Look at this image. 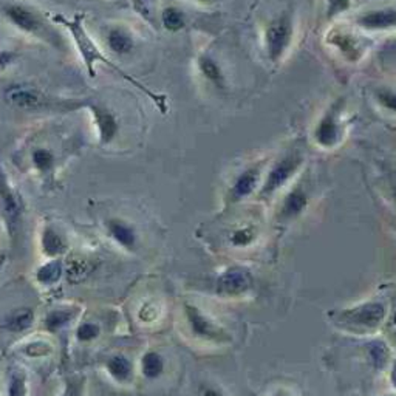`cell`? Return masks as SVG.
Wrapping results in <instances>:
<instances>
[{
	"label": "cell",
	"instance_id": "f546056e",
	"mask_svg": "<svg viewBox=\"0 0 396 396\" xmlns=\"http://www.w3.org/2000/svg\"><path fill=\"white\" fill-rule=\"evenodd\" d=\"M254 240H256V231L251 226L239 227V230H235L231 234V243L237 248L249 246Z\"/></svg>",
	"mask_w": 396,
	"mask_h": 396
},
{
	"label": "cell",
	"instance_id": "cb8c5ba5",
	"mask_svg": "<svg viewBox=\"0 0 396 396\" xmlns=\"http://www.w3.org/2000/svg\"><path fill=\"white\" fill-rule=\"evenodd\" d=\"M32 163L34 166V169L45 177V175H50L53 173V171H55L56 158L50 149L36 147L32 152Z\"/></svg>",
	"mask_w": 396,
	"mask_h": 396
},
{
	"label": "cell",
	"instance_id": "8992f818",
	"mask_svg": "<svg viewBox=\"0 0 396 396\" xmlns=\"http://www.w3.org/2000/svg\"><path fill=\"white\" fill-rule=\"evenodd\" d=\"M385 305L381 302H367L359 307L350 308L339 316V322L345 324L352 329L359 330H375L385 317Z\"/></svg>",
	"mask_w": 396,
	"mask_h": 396
},
{
	"label": "cell",
	"instance_id": "4dcf8cb0",
	"mask_svg": "<svg viewBox=\"0 0 396 396\" xmlns=\"http://www.w3.org/2000/svg\"><path fill=\"white\" fill-rule=\"evenodd\" d=\"M376 99L383 107L396 113V91L379 90L376 91Z\"/></svg>",
	"mask_w": 396,
	"mask_h": 396
},
{
	"label": "cell",
	"instance_id": "ac0fdd59",
	"mask_svg": "<svg viewBox=\"0 0 396 396\" xmlns=\"http://www.w3.org/2000/svg\"><path fill=\"white\" fill-rule=\"evenodd\" d=\"M78 308H55L50 310L44 317V329L50 333H58L73 322L78 316Z\"/></svg>",
	"mask_w": 396,
	"mask_h": 396
},
{
	"label": "cell",
	"instance_id": "7a4b0ae2",
	"mask_svg": "<svg viewBox=\"0 0 396 396\" xmlns=\"http://www.w3.org/2000/svg\"><path fill=\"white\" fill-rule=\"evenodd\" d=\"M183 311H185L187 326L194 338L204 342H214V344H225L231 341L230 333L209 315L203 313V310L198 308L195 303L186 302L183 305Z\"/></svg>",
	"mask_w": 396,
	"mask_h": 396
},
{
	"label": "cell",
	"instance_id": "3957f363",
	"mask_svg": "<svg viewBox=\"0 0 396 396\" xmlns=\"http://www.w3.org/2000/svg\"><path fill=\"white\" fill-rule=\"evenodd\" d=\"M5 101L11 107L27 112L56 109L58 103L47 93L32 86H11L5 90Z\"/></svg>",
	"mask_w": 396,
	"mask_h": 396
},
{
	"label": "cell",
	"instance_id": "9c48e42d",
	"mask_svg": "<svg viewBox=\"0 0 396 396\" xmlns=\"http://www.w3.org/2000/svg\"><path fill=\"white\" fill-rule=\"evenodd\" d=\"M4 14L11 24L24 33L42 36L44 24L37 14L22 4H8L4 6Z\"/></svg>",
	"mask_w": 396,
	"mask_h": 396
},
{
	"label": "cell",
	"instance_id": "44dd1931",
	"mask_svg": "<svg viewBox=\"0 0 396 396\" xmlns=\"http://www.w3.org/2000/svg\"><path fill=\"white\" fill-rule=\"evenodd\" d=\"M41 245H42V253L50 258H58L67 251L65 240L50 226H47L42 231Z\"/></svg>",
	"mask_w": 396,
	"mask_h": 396
},
{
	"label": "cell",
	"instance_id": "5b68a950",
	"mask_svg": "<svg viewBox=\"0 0 396 396\" xmlns=\"http://www.w3.org/2000/svg\"><path fill=\"white\" fill-rule=\"evenodd\" d=\"M22 211H24V204H22L20 195L13 189L8 181V175L0 166V216L8 227L11 237H14L19 230Z\"/></svg>",
	"mask_w": 396,
	"mask_h": 396
},
{
	"label": "cell",
	"instance_id": "1f68e13d",
	"mask_svg": "<svg viewBox=\"0 0 396 396\" xmlns=\"http://www.w3.org/2000/svg\"><path fill=\"white\" fill-rule=\"evenodd\" d=\"M50 352H51V347L47 344V342H42V341L32 342V344L27 345L25 348V353L32 357H42L45 355H48Z\"/></svg>",
	"mask_w": 396,
	"mask_h": 396
},
{
	"label": "cell",
	"instance_id": "ab89813d",
	"mask_svg": "<svg viewBox=\"0 0 396 396\" xmlns=\"http://www.w3.org/2000/svg\"><path fill=\"white\" fill-rule=\"evenodd\" d=\"M271 396H288L285 392H282V390H279V392H276L274 395H271Z\"/></svg>",
	"mask_w": 396,
	"mask_h": 396
},
{
	"label": "cell",
	"instance_id": "836d02e7",
	"mask_svg": "<svg viewBox=\"0 0 396 396\" xmlns=\"http://www.w3.org/2000/svg\"><path fill=\"white\" fill-rule=\"evenodd\" d=\"M14 59H16V55H14L13 51H6V50L0 51V72L6 70V68L14 62Z\"/></svg>",
	"mask_w": 396,
	"mask_h": 396
},
{
	"label": "cell",
	"instance_id": "83f0119b",
	"mask_svg": "<svg viewBox=\"0 0 396 396\" xmlns=\"http://www.w3.org/2000/svg\"><path fill=\"white\" fill-rule=\"evenodd\" d=\"M99 336H101V325L96 322H82L78 325V329H76V339H78L81 344H88V342L96 341Z\"/></svg>",
	"mask_w": 396,
	"mask_h": 396
},
{
	"label": "cell",
	"instance_id": "2e32d148",
	"mask_svg": "<svg viewBox=\"0 0 396 396\" xmlns=\"http://www.w3.org/2000/svg\"><path fill=\"white\" fill-rule=\"evenodd\" d=\"M140 370H141V375L149 381L159 379L166 371L164 356L159 352H157V350H147V352L141 356Z\"/></svg>",
	"mask_w": 396,
	"mask_h": 396
},
{
	"label": "cell",
	"instance_id": "7c38bea8",
	"mask_svg": "<svg viewBox=\"0 0 396 396\" xmlns=\"http://www.w3.org/2000/svg\"><path fill=\"white\" fill-rule=\"evenodd\" d=\"M34 310L29 308V307H19V308H14L13 311H10L6 317L4 319V322L0 324V326L5 331L13 333V334H20V333H25L29 329H32L33 324H34Z\"/></svg>",
	"mask_w": 396,
	"mask_h": 396
},
{
	"label": "cell",
	"instance_id": "ffe728a7",
	"mask_svg": "<svg viewBox=\"0 0 396 396\" xmlns=\"http://www.w3.org/2000/svg\"><path fill=\"white\" fill-rule=\"evenodd\" d=\"M197 67L200 73L206 78L211 84H214L217 88H223L225 87V74L223 70L220 68L218 62L208 55H202L198 56L197 59Z\"/></svg>",
	"mask_w": 396,
	"mask_h": 396
},
{
	"label": "cell",
	"instance_id": "52a82bcc",
	"mask_svg": "<svg viewBox=\"0 0 396 396\" xmlns=\"http://www.w3.org/2000/svg\"><path fill=\"white\" fill-rule=\"evenodd\" d=\"M253 286V276L242 266H231L220 274L216 282V289L220 296L237 297L245 294Z\"/></svg>",
	"mask_w": 396,
	"mask_h": 396
},
{
	"label": "cell",
	"instance_id": "f1b7e54d",
	"mask_svg": "<svg viewBox=\"0 0 396 396\" xmlns=\"http://www.w3.org/2000/svg\"><path fill=\"white\" fill-rule=\"evenodd\" d=\"M59 396H86V378L84 376L68 378Z\"/></svg>",
	"mask_w": 396,
	"mask_h": 396
},
{
	"label": "cell",
	"instance_id": "ba28073f",
	"mask_svg": "<svg viewBox=\"0 0 396 396\" xmlns=\"http://www.w3.org/2000/svg\"><path fill=\"white\" fill-rule=\"evenodd\" d=\"M301 164H302V155L296 154V152L279 159L265 180V185L262 187V195H271L276 192L277 189H280L289 178L293 177L294 172L299 169Z\"/></svg>",
	"mask_w": 396,
	"mask_h": 396
},
{
	"label": "cell",
	"instance_id": "30bf717a",
	"mask_svg": "<svg viewBox=\"0 0 396 396\" xmlns=\"http://www.w3.org/2000/svg\"><path fill=\"white\" fill-rule=\"evenodd\" d=\"M82 107L88 109L91 117L95 119V126L98 128V135H99V143L107 146V144H110L117 138L119 124L117 121V117L113 115L107 107H104V105L96 103H84Z\"/></svg>",
	"mask_w": 396,
	"mask_h": 396
},
{
	"label": "cell",
	"instance_id": "e575fe53",
	"mask_svg": "<svg viewBox=\"0 0 396 396\" xmlns=\"http://www.w3.org/2000/svg\"><path fill=\"white\" fill-rule=\"evenodd\" d=\"M147 315H150V321H154V319H157V315H158V310L157 307L154 305V303H146L140 311V319L141 321L146 322L147 321Z\"/></svg>",
	"mask_w": 396,
	"mask_h": 396
},
{
	"label": "cell",
	"instance_id": "d6a6232c",
	"mask_svg": "<svg viewBox=\"0 0 396 396\" xmlns=\"http://www.w3.org/2000/svg\"><path fill=\"white\" fill-rule=\"evenodd\" d=\"M350 8V0H329V18H334Z\"/></svg>",
	"mask_w": 396,
	"mask_h": 396
},
{
	"label": "cell",
	"instance_id": "484cf974",
	"mask_svg": "<svg viewBox=\"0 0 396 396\" xmlns=\"http://www.w3.org/2000/svg\"><path fill=\"white\" fill-rule=\"evenodd\" d=\"M91 270H93V266L86 258H74V260L68 262L65 276L72 284H81L90 276Z\"/></svg>",
	"mask_w": 396,
	"mask_h": 396
},
{
	"label": "cell",
	"instance_id": "8fae6325",
	"mask_svg": "<svg viewBox=\"0 0 396 396\" xmlns=\"http://www.w3.org/2000/svg\"><path fill=\"white\" fill-rule=\"evenodd\" d=\"M105 227H107L110 239L123 249L133 253V251L138 248V232H136L135 226L126 222V220L117 217L109 218L107 223H105Z\"/></svg>",
	"mask_w": 396,
	"mask_h": 396
},
{
	"label": "cell",
	"instance_id": "4fadbf2b",
	"mask_svg": "<svg viewBox=\"0 0 396 396\" xmlns=\"http://www.w3.org/2000/svg\"><path fill=\"white\" fill-rule=\"evenodd\" d=\"M339 136V123H338V109H331L322 118L321 123L316 127L315 138L324 147H333L338 143Z\"/></svg>",
	"mask_w": 396,
	"mask_h": 396
},
{
	"label": "cell",
	"instance_id": "6da1fadb",
	"mask_svg": "<svg viewBox=\"0 0 396 396\" xmlns=\"http://www.w3.org/2000/svg\"><path fill=\"white\" fill-rule=\"evenodd\" d=\"M53 20L58 22V24H60V25H64L68 29V32H70L76 48H78L79 55L84 60V64H86V68H87L90 78H95V76H96L95 65L98 62H103V64L107 65L109 68H112L113 72L119 73L121 78H124L127 82H131L133 87H136L140 91H143L144 95H147L152 99V101L155 103L157 107L161 110L163 113L167 110V103H166L164 95L154 93V91H152L149 87L144 86L143 82L136 81L132 74H127L126 72L121 70V68L117 64H113L112 60H109L107 58L103 55L101 50L96 47V44L90 37L87 28L84 27V14H76V16L72 18V19H67L64 16H60V14H56V16H53Z\"/></svg>",
	"mask_w": 396,
	"mask_h": 396
},
{
	"label": "cell",
	"instance_id": "277c9868",
	"mask_svg": "<svg viewBox=\"0 0 396 396\" xmlns=\"http://www.w3.org/2000/svg\"><path fill=\"white\" fill-rule=\"evenodd\" d=\"M293 37V18L291 14L282 13L280 16L272 19L265 29L266 51L271 60H279L291 44Z\"/></svg>",
	"mask_w": 396,
	"mask_h": 396
},
{
	"label": "cell",
	"instance_id": "7402d4cb",
	"mask_svg": "<svg viewBox=\"0 0 396 396\" xmlns=\"http://www.w3.org/2000/svg\"><path fill=\"white\" fill-rule=\"evenodd\" d=\"M64 266L59 258H51L50 262L39 266L36 271V280L44 286L56 285L64 274Z\"/></svg>",
	"mask_w": 396,
	"mask_h": 396
},
{
	"label": "cell",
	"instance_id": "60d3db41",
	"mask_svg": "<svg viewBox=\"0 0 396 396\" xmlns=\"http://www.w3.org/2000/svg\"><path fill=\"white\" fill-rule=\"evenodd\" d=\"M4 262H5V257H4V256H0V266L4 265Z\"/></svg>",
	"mask_w": 396,
	"mask_h": 396
},
{
	"label": "cell",
	"instance_id": "d4e9b609",
	"mask_svg": "<svg viewBox=\"0 0 396 396\" xmlns=\"http://www.w3.org/2000/svg\"><path fill=\"white\" fill-rule=\"evenodd\" d=\"M8 396H28V376L24 369H11L8 375Z\"/></svg>",
	"mask_w": 396,
	"mask_h": 396
},
{
	"label": "cell",
	"instance_id": "9a60e30c",
	"mask_svg": "<svg viewBox=\"0 0 396 396\" xmlns=\"http://www.w3.org/2000/svg\"><path fill=\"white\" fill-rule=\"evenodd\" d=\"M258 178H260V171H258V167H251V169L242 172L237 180L234 181L231 189L232 200L239 202L253 194L258 185Z\"/></svg>",
	"mask_w": 396,
	"mask_h": 396
},
{
	"label": "cell",
	"instance_id": "4316f807",
	"mask_svg": "<svg viewBox=\"0 0 396 396\" xmlns=\"http://www.w3.org/2000/svg\"><path fill=\"white\" fill-rule=\"evenodd\" d=\"M161 20L167 32H172V33L180 32V29H183L186 25L185 13L178 8H175V6H167L161 14Z\"/></svg>",
	"mask_w": 396,
	"mask_h": 396
},
{
	"label": "cell",
	"instance_id": "e0dca14e",
	"mask_svg": "<svg viewBox=\"0 0 396 396\" xmlns=\"http://www.w3.org/2000/svg\"><path fill=\"white\" fill-rule=\"evenodd\" d=\"M105 41H107L109 48L118 56H126L128 55V53H132L135 48L133 36L128 33L126 28H121V27H115V28L109 29Z\"/></svg>",
	"mask_w": 396,
	"mask_h": 396
},
{
	"label": "cell",
	"instance_id": "5bb4252c",
	"mask_svg": "<svg viewBox=\"0 0 396 396\" xmlns=\"http://www.w3.org/2000/svg\"><path fill=\"white\" fill-rule=\"evenodd\" d=\"M105 371L117 384H128L133 378V364L126 355H113L105 361Z\"/></svg>",
	"mask_w": 396,
	"mask_h": 396
},
{
	"label": "cell",
	"instance_id": "f35d334b",
	"mask_svg": "<svg viewBox=\"0 0 396 396\" xmlns=\"http://www.w3.org/2000/svg\"><path fill=\"white\" fill-rule=\"evenodd\" d=\"M392 383H393L395 387H396V362L393 364V369H392Z\"/></svg>",
	"mask_w": 396,
	"mask_h": 396
},
{
	"label": "cell",
	"instance_id": "8d00e7d4",
	"mask_svg": "<svg viewBox=\"0 0 396 396\" xmlns=\"http://www.w3.org/2000/svg\"><path fill=\"white\" fill-rule=\"evenodd\" d=\"M133 5H135V10L138 11L141 16L144 18H149V5H150V0H133Z\"/></svg>",
	"mask_w": 396,
	"mask_h": 396
},
{
	"label": "cell",
	"instance_id": "d590c367",
	"mask_svg": "<svg viewBox=\"0 0 396 396\" xmlns=\"http://www.w3.org/2000/svg\"><path fill=\"white\" fill-rule=\"evenodd\" d=\"M200 396H226V395L220 387L206 384L200 387Z\"/></svg>",
	"mask_w": 396,
	"mask_h": 396
},
{
	"label": "cell",
	"instance_id": "d6986e66",
	"mask_svg": "<svg viewBox=\"0 0 396 396\" xmlns=\"http://www.w3.org/2000/svg\"><path fill=\"white\" fill-rule=\"evenodd\" d=\"M357 24L367 29H387L396 27V10L370 11L357 19Z\"/></svg>",
	"mask_w": 396,
	"mask_h": 396
},
{
	"label": "cell",
	"instance_id": "603a6c76",
	"mask_svg": "<svg viewBox=\"0 0 396 396\" xmlns=\"http://www.w3.org/2000/svg\"><path fill=\"white\" fill-rule=\"evenodd\" d=\"M308 198L303 194V190L296 189L293 192H289L285 198L284 206H282V217L284 218H293L301 214V212L307 208Z\"/></svg>",
	"mask_w": 396,
	"mask_h": 396
},
{
	"label": "cell",
	"instance_id": "74e56055",
	"mask_svg": "<svg viewBox=\"0 0 396 396\" xmlns=\"http://www.w3.org/2000/svg\"><path fill=\"white\" fill-rule=\"evenodd\" d=\"M371 355L373 357H375V362L378 365L383 364L385 361V357H387V352H385V348H383L381 345H375V347H371Z\"/></svg>",
	"mask_w": 396,
	"mask_h": 396
}]
</instances>
